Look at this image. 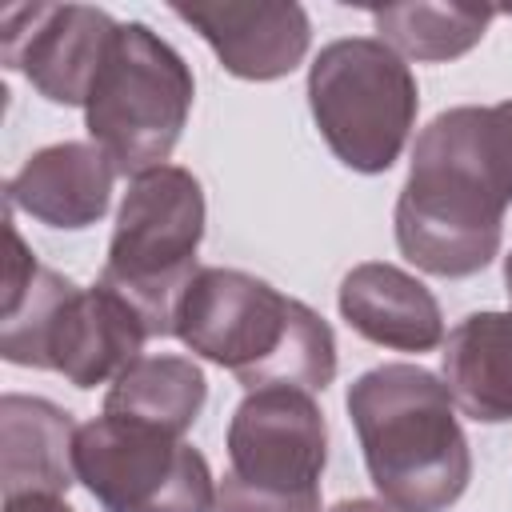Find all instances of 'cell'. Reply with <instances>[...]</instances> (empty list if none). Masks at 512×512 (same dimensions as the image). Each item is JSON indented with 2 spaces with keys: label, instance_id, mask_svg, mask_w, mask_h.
Here are the masks:
<instances>
[{
  "label": "cell",
  "instance_id": "18",
  "mask_svg": "<svg viewBox=\"0 0 512 512\" xmlns=\"http://www.w3.org/2000/svg\"><path fill=\"white\" fill-rule=\"evenodd\" d=\"M216 512H324L320 508V492H260L244 480H236L232 472H224V480L216 484Z\"/></svg>",
  "mask_w": 512,
  "mask_h": 512
},
{
  "label": "cell",
  "instance_id": "12",
  "mask_svg": "<svg viewBox=\"0 0 512 512\" xmlns=\"http://www.w3.org/2000/svg\"><path fill=\"white\" fill-rule=\"evenodd\" d=\"M116 164L92 140H64L32 152L8 180V204L48 228H88L112 204Z\"/></svg>",
  "mask_w": 512,
  "mask_h": 512
},
{
  "label": "cell",
  "instance_id": "1",
  "mask_svg": "<svg viewBox=\"0 0 512 512\" xmlns=\"http://www.w3.org/2000/svg\"><path fill=\"white\" fill-rule=\"evenodd\" d=\"M512 204V100L440 112L412 148L396 200V244L428 276L492 264Z\"/></svg>",
  "mask_w": 512,
  "mask_h": 512
},
{
  "label": "cell",
  "instance_id": "6",
  "mask_svg": "<svg viewBox=\"0 0 512 512\" xmlns=\"http://www.w3.org/2000/svg\"><path fill=\"white\" fill-rule=\"evenodd\" d=\"M200 240H204L200 180L180 164L152 168L136 176L120 200L100 284L136 308L148 336H172L180 296L200 272L196 264Z\"/></svg>",
  "mask_w": 512,
  "mask_h": 512
},
{
  "label": "cell",
  "instance_id": "9",
  "mask_svg": "<svg viewBox=\"0 0 512 512\" xmlns=\"http://www.w3.org/2000/svg\"><path fill=\"white\" fill-rule=\"evenodd\" d=\"M232 476L260 492H320L328 464V424L304 388H252L228 424Z\"/></svg>",
  "mask_w": 512,
  "mask_h": 512
},
{
  "label": "cell",
  "instance_id": "8",
  "mask_svg": "<svg viewBox=\"0 0 512 512\" xmlns=\"http://www.w3.org/2000/svg\"><path fill=\"white\" fill-rule=\"evenodd\" d=\"M72 460L104 512H216L212 468L184 436L96 416L80 424Z\"/></svg>",
  "mask_w": 512,
  "mask_h": 512
},
{
  "label": "cell",
  "instance_id": "19",
  "mask_svg": "<svg viewBox=\"0 0 512 512\" xmlns=\"http://www.w3.org/2000/svg\"><path fill=\"white\" fill-rule=\"evenodd\" d=\"M4 512H76L64 504V496L52 492H20V496H4Z\"/></svg>",
  "mask_w": 512,
  "mask_h": 512
},
{
  "label": "cell",
  "instance_id": "15",
  "mask_svg": "<svg viewBox=\"0 0 512 512\" xmlns=\"http://www.w3.org/2000/svg\"><path fill=\"white\" fill-rule=\"evenodd\" d=\"M444 384L476 424L512 420V312H472L444 336Z\"/></svg>",
  "mask_w": 512,
  "mask_h": 512
},
{
  "label": "cell",
  "instance_id": "3",
  "mask_svg": "<svg viewBox=\"0 0 512 512\" xmlns=\"http://www.w3.org/2000/svg\"><path fill=\"white\" fill-rule=\"evenodd\" d=\"M348 416L380 500L400 512H444L472 480L456 400L420 364H380L352 380Z\"/></svg>",
  "mask_w": 512,
  "mask_h": 512
},
{
  "label": "cell",
  "instance_id": "7",
  "mask_svg": "<svg viewBox=\"0 0 512 512\" xmlns=\"http://www.w3.org/2000/svg\"><path fill=\"white\" fill-rule=\"evenodd\" d=\"M312 120L340 164L376 176L388 172L416 124V76L380 36H348L320 48L308 68Z\"/></svg>",
  "mask_w": 512,
  "mask_h": 512
},
{
  "label": "cell",
  "instance_id": "10",
  "mask_svg": "<svg viewBox=\"0 0 512 512\" xmlns=\"http://www.w3.org/2000/svg\"><path fill=\"white\" fill-rule=\"evenodd\" d=\"M116 24L88 4H12L0 16V52L44 100L84 108Z\"/></svg>",
  "mask_w": 512,
  "mask_h": 512
},
{
  "label": "cell",
  "instance_id": "2",
  "mask_svg": "<svg viewBox=\"0 0 512 512\" xmlns=\"http://www.w3.org/2000/svg\"><path fill=\"white\" fill-rule=\"evenodd\" d=\"M172 336L248 392L268 384L324 392L336 376L328 320L240 268H200L180 296Z\"/></svg>",
  "mask_w": 512,
  "mask_h": 512
},
{
  "label": "cell",
  "instance_id": "14",
  "mask_svg": "<svg viewBox=\"0 0 512 512\" xmlns=\"http://www.w3.org/2000/svg\"><path fill=\"white\" fill-rule=\"evenodd\" d=\"M76 424L72 416L40 396L8 392L0 400V480L4 496L52 492L64 496L76 480Z\"/></svg>",
  "mask_w": 512,
  "mask_h": 512
},
{
  "label": "cell",
  "instance_id": "21",
  "mask_svg": "<svg viewBox=\"0 0 512 512\" xmlns=\"http://www.w3.org/2000/svg\"><path fill=\"white\" fill-rule=\"evenodd\" d=\"M504 288H508V300H512V252H508V260H504Z\"/></svg>",
  "mask_w": 512,
  "mask_h": 512
},
{
  "label": "cell",
  "instance_id": "4",
  "mask_svg": "<svg viewBox=\"0 0 512 512\" xmlns=\"http://www.w3.org/2000/svg\"><path fill=\"white\" fill-rule=\"evenodd\" d=\"M148 328L136 308L104 288L72 284L44 268L8 220V264H4V316L0 356L20 368L60 372L76 388L112 384L144 352Z\"/></svg>",
  "mask_w": 512,
  "mask_h": 512
},
{
  "label": "cell",
  "instance_id": "20",
  "mask_svg": "<svg viewBox=\"0 0 512 512\" xmlns=\"http://www.w3.org/2000/svg\"><path fill=\"white\" fill-rule=\"evenodd\" d=\"M328 512H400L396 504H388V500H368V496H352V500H340V504H332Z\"/></svg>",
  "mask_w": 512,
  "mask_h": 512
},
{
  "label": "cell",
  "instance_id": "16",
  "mask_svg": "<svg viewBox=\"0 0 512 512\" xmlns=\"http://www.w3.org/2000/svg\"><path fill=\"white\" fill-rule=\"evenodd\" d=\"M208 380L196 360L188 356H140L132 360L104 396V416L136 420L172 436H184L196 416L204 412Z\"/></svg>",
  "mask_w": 512,
  "mask_h": 512
},
{
  "label": "cell",
  "instance_id": "17",
  "mask_svg": "<svg viewBox=\"0 0 512 512\" xmlns=\"http://www.w3.org/2000/svg\"><path fill=\"white\" fill-rule=\"evenodd\" d=\"M492 16V8L476 4H388L372 12V24L380 40L400 56L440 64L476 48Z\"/></svg>",
  "mask_w": 512,
  "mask_h": 512
},
{
  "label": "cell",
  "instance_id": "5",
  "mask_svg": "<svg viewBox=\"0 0 512 512\" xmlns=\"http://www.w3.org/2000/svg\"><path fill=\"white\" fill-rule=\"evenodd\" d=\"M196 96L192 68L148 24H116L100 72L84 100L88 140L116 164L120 176L164 168L188 124Z\"/></svg>",
  "mask_w": 512,
  "mask_h": 512
},
{
  "label": "cell",
  "instance_id": "13",
  "mask_svg": "<svg viewBox=\"0 0 512 512\" xmlns=\"http://www.w3.org/2000/svg\"><path fill=\"white\" fill-rule=\"evenodd\" d=\"M340 316L352 332L396 352H432L444 344L436 296L396 264L368 260L340 280Z\"/></svg>",
  "mask_w": 512,
  "mask_h": 512
},
{
  "label": "cell",
  "instance_id": "11",
  "mask_svg": "<svg viewBox=\"0 0 512 512\" xmlns=\"http://www.w3.org/2000/svg\"><path fill=\"white\" fill-rule=\"evenodd\" d=\"M240 80H280L308 56V12L300 4H172Z\"/></svg>",
  "mask_w": 512,
  "mask_h": 512
}]
</instances>
